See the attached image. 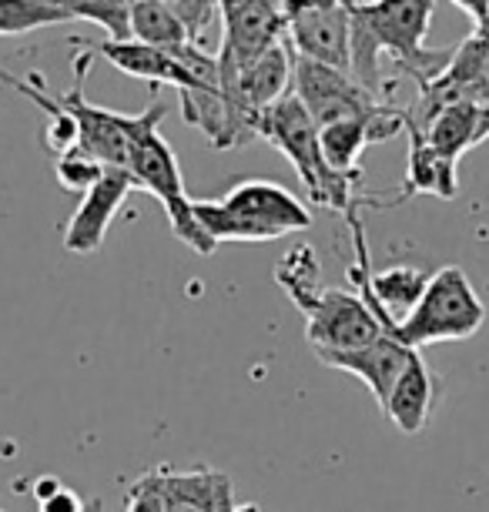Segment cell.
I'll list each match as a JSON object with an SVG mask.
<instances>
[{
	"instance_id": "3957f363",
	"label": "cell",
	"mask_w": 489,
	"mask_h": 512,
	"mask_svg": "<svg viewBox=\"0 0 489 512\" xmlns=\"http://www.w3.org/2000/svg\"><path fill=\"white\" fill-rule=\"evenodd\" d=\"M205 235L222 241H275L312 228V211L289 188L272 181H242L218 201H191Z\"/></svg>"
},
{
	"instance_id": "5bb4252c",
	"label": "cell",
	"mask_w": 489,
	"mask_h": 512,
	"mask_svg": "<svg viewBox=\"0 0 489 512\" xmlns=\"http://www.w3.org/2000/svg\"><path fill=\"white\" fill-rule=\"evenodd\" d=\"M433 409H436V379H433V372L426 369L423 355L412 352L406 369L399 372L396 385H392L382 412H386V419L396 425L399 432L419 436L429 425Z\"/></svg>"
},
{
	"instance_id": "ba28073f",
	"label": "cell",
	"mask_w": 489,
	"mask_h": 512,
	"mask_svg": "<svg viewBox=\"0 0 489 512\" xmlns=\"http://www.w3.org/2000/svg\"><path fill=\"white\" fill-rule=\"evenodd\" d=\"M292 94L309 111L319 131L366 118L369 111L379 108V101L369 91H362L345 71H332V67L302 61V57L292 61Z\"/></svg>"
},
{
	"instance_id": "52a82bcc",
	"label": "cell",
	"mask_w": 489,
	"mask_h": 512,
	"mask_svg": "<svg viewBox=\"0 0 489 512\" xmlns=\"http://www.w3.org/2000/svg\"><path fill=\"white\" fill-rule=\"evenodd\" d=\"M285 44L302 61L349 74L352 21L345 0H285Z\"/></svg>"
},
{
	"instance_id": "ffe728a7",
	"label": "cell",
	"mask_w": 489,
	"mask_h": 512,
	"mask_svg": "<svg viewBox=\"0 0 489 512\" xmlns=\"http://www.w3.org/2000/svg\"><path fill=\"white\" fill-rule=\"evenodd\" d=\"M74 21L61 0H0V37L31 34L37 27Z\"/></svg>"
},
{
	"instance_id": "5b68a950",
	"label": "cell",
	"mask_w": 489,
	"mask_h": 512,
	"mask_svg": "<svg viewBox=\"0 0 489 512\" xmlns=\"http://www.w3.org/2000/svg\"><path fill=\"white\" fill-rule=\"evenodd\" d=\"M486 322V305L459 265H443L429 275L416 308L396 332H389L406 349H423L436 342H463L473 338Z\"/></svg>"
},
{
	"instance_id": "8fae6325",
	"label": "cell",
	"mask_w": 489,
	"mask_h": 512,
	"mask_svg": "<svg viewBox=\"0 0 489 512\" xmlns=\"http://www.w3.org/2000/svg\"><path fill=\"white\" fill-rule=\"evenodd\" d=\"M134 191V181L128 171L121 168H104V175L81 195V205L74 208V215L64 225V251L71 255H94L104 245L111 221L118 218V211Z\"/></svg>"
},
{
	"instance_id": "277c9868",
	"label": "cell",
	"mask_w": 489,
	"mask_h": 512,
	"mask_svg": "<svg viewBox=\"0 0 489 512\" xmlns=\"http://www.w3.org/2000/svg\"><path fill=\"white\" fill-rule=\"evenodd\" d=\"M165 114H168L165 104H151L145 111V124L134 134L128 168L124 171L131 175L134 188H145L161 201V208H165V215L171 221V231H175L191 251L212 255L218 245L205 235V228L198 225L195 208H191V198L185 191V178H181V168L175 158V148L161 138V121H165Z\"/></svg>"
},
{
	"instance_id": "30bf717a",
	"label": "cell",
	"mask_w": 489,
	"mask_h": 512,
	"mask_svg": "<svg viewBox=\"0 0 489 512\" xmlns=\"http://www.w3.org/2000/svg\"><path fill=\"white\" fill-rule=\"evenodd\" d=\"M285 41V0H225L218 57L235 67L252 64L268 47Z\"/></svg>"
},
{
	"instance_id": "8992f818",
	"label": "cell",
	"mask_w": 489,
	"mask_h": 512,
	"mask_svg": "<svg viewBox=\"0 0 489 512\" xmlns=\"http://www.w3.org/2000/svg\"><path fill=\"white\" fill-rule=\"evenodd\" d=\"M81 44L84 51H78L74 57V88L64 91L57 104L71 114L74 124H78V148L84 154H91L94 161H101L104 168H128V154H131V141L138 128L145 124V111L141 114H118V111H108V108H98L84 98V81H88V67L94 61L91 47L84 41H74Z\"/></svg>"
},
{
	"instance_id": "2e32d148",
	"label": "cell",
	"mask_w": 489,
	"mask_h": 512,
	"mask_svg": "<svg viewBox=\"0 0 489 512\" xmlns=\"http://www.w3.org/2000/svg\"><path fill=\"white\" fill-rule=\"evenodd\" d=\"M416 195H433V198L453 201L459 195V175H456L453 158H443L439 151H433L419 134H409L406 181H402L399 195L389 198L386 205H402V201H409Z\"/></svg>"
},
{
	"instance_id": "6da1fadb",
	"label": "cell",
	"mask_w": 489,
	"mask_h": 512,
	"mask_svg": "<svg viewBox=\"0 0 489 512\" xmlns=\"http://www.w3.org/2000/svg\"><path fill=\"white\" fill-rule=\"evenodd\" d=\"M352 21L349 77L379 104H392L396 84L386 81L382 64H392L396 74L426 81L443 71L446 54L426 51V34L436 14V0H345Z\"/></svg>"
},
{
	"instance_id": "7c38bea8",
	"label": "cell",
	"mask_w": 489,
	"mask_h": 512,
	"mask_svg": "<svg viewBox=\"0 0 489 512\" xmlns=\"http://www.w3.org/2000/svg\"><path fill=\"white\" fill-rule=\"evenodd\" d=\"M88 47H91V54H101L104 61L118 67L121 74L141 77V81H148L151 88L171 84L175 91H185L191 84V74H188L185 61L178 57V47L175 51H158V47H148L138 41H124V44L101 41V44H88Z\"/></svg>"
},
{
	"instance_id": "9a60e30c",
	"label": "cell",
	"mask_w": 489,
	"mask_h": 512,
	"mask_svg": "<svg viewBox=\"0 0 489 512\" xmlns=\"http://www.w3.org/2000/svg\"><path fill=\"white\" fill-rule=\"evenodd\" d=\"M161 492H165L168 512H235L232 509V482L215 469H158Z\"/></svg>"
},
{
	"instance_id": "484cf974",
	"label": "cell",
	"mask_w": 489,
	"mask_h": 512,
	"mask_svg": "<svg viewBox=\"0 0 489 512\" xmlns=\"http://www.w3.org/2000/svg\"><path fill=\"white\" fill-rule=\"evenodd\" d=\"M466 17H473V37L489 41V0H456Z\"/></svg>"
},
{
	"instance_id": "44dd1931",
	"label": "cell",
	"mask_w": 489,
	"mask_h": 512,
	"mask_svg": "<svg viewBox=\"0 0 489 512\" xmlns=\"http://www.w3.org/2000/svg\"><path fill=\"white\" fill-rule=\"evenodd\" d=\"M181 27H185L188 47L201 54H218L222 47V4L215 0H171Z\"/></svg>"
},
{
	"instance_id": "603a6c76",
	"label": "cell",
	"mask_w": 489,
	"mask_h": 512,
	"mask_svg": "<svg viewBox=\"0 0 489 512\" xmlns=\"http://www.w3.org/2000/svg\"><path fill=\"white\" fill-rule=\"evenodd\" d=\"M54 175L61 181L64 191H88L94 181L104 175V164L94 161L91 154H84L81 148L61 154V158H54Z\"/></svg>"
},
{
	"instance_id": "d6986e66",
	"label": "cell",
	"mask_w": 489,
	"mask_h": 512,
	"mask_svg": "<svg viewBox=\"0 0 489 512\" xmlns=\"http://www.w3.org/2000/svg\"><path fill=\"white\" fill-rule=\"evenodd\" d=\"M131 41L158 47V51H175L188 44L171 0H131Z\"/></svg>"
},
{
	"instance_id": "9c48e42d",
	"label": "cell",
	"mask_w": 489,
	"mask_h": 512,
	"mask_svg": "<svg viewBox=\"0 0 489 512\" xmlns=\"http://www.w3.org/2000/svg\"><path fill=\"white\" fill-rule=\"evenodd\" d=\"M379 335L386 332L376 322V315L356 292H345V288H325L312 312H305V342L312 345L315 355L359 352Z\"/></svg>"
},
{
	"instance_id": "7402d4cb",
	"label": "cell",
	"mask_w": 489,
	"mask_h": 512,
	"mask_svg": "<svg viewBox=\"0 0 489 512\" xmlns=\"http://www.w3.org/2000/svg\"><path fill=\"white\" fill-rule=\"evenodd\" d=\"M74 21H91L104 27L108 41L124 44L131 41V4L128 0H71L67 4Z\"/></svg>"
},
{
	"instance_id": "7a4b0ae2",
	"label": "cell",
	"mask_w": 489,
	"mask_h": 512,
	"mask_svg": "<svg viewBox=\"0 0 489 512\" xmlns=\"http://www.w3.org/2000/svg\"><path fill=\"white\" fill-rule=\"evenodd\" d=\"M258 138H265L272 148H278L289 158L295 175L309 191L312 205H322L345 218V225L352 228V235L362 231L356 208L362 205V171L356 175H335L325 164L319 148V128L312 124L309 111L302 108L295 94H285L282 101H275L272 108L262 111L258 118Z\"/></svg>"
},
{
	"instance_id": "4fadbf2b",
	"label": "cell",
	"mask_w": 489,
	"mask_h": 512,
	"mask_svg": "<svg viewBox=\"0 0 489 512\" xmlns=\"http://www.w3.org/2000/svg\"><path fill=\"white\" fill-rule=\"evenodd\" d=\"M412 349H406V345H399L392 335H379L376 342L366 345V349L359 352H342V355H319V359L325 365H332V369L339 372H349L356 375V379H362L369 385V392L376 395L379 409L386 405L392 385H396L399 372L406 369Z\"/></svg>"
},
{
	"instance_id": "e0dca14e",
	"label": "cell",
	"mask_w": 489,
	"mask_h": 512,
	"mask_svg": "<svg viewBox=\"0 0 489 512\" xmlns=\"http://www.w3.org/2000/svg\"><path fill=\"white\" fill-rule=\"evenodd\" d=\"M419 138H423L429 148L439 151L443 158H453L459 161L469 148H476V144H483V128H479V111L473 104H449L436 114L433 121L426 124L423 131H419Z\"/></svg>"
},
{
	"instance_id": "cb8c5ba5",
	"label": "cell",
	"mask_w": 489,
	"mask_h": 512,
	"mask_svg": "<svg viewBox=\"0 0 489 512\" xmlns=\"http://www.w3.org/2000/svg\"><path fill=\"white\" fill-rule=\"evenodd\" d=\"M128 512H168L161 492V472H145L128 492Z\"/></svg>"
},
{
	"instance_id": "ac0fdd59",
	"label": "cell",
	"mask_w": 489,
	"mask_h": 512,
	"mask_svg": "<svg viewBox=\"0 0 489 512\" xmlns=\"http://www.w3.org/2000/svg\"><path fill=\"white\" fill-rule=\"evenodd\" d=\"M275 282L285 288V295L292 298V305L299 308L302 315L312 312V305L319 302L322 292H325L322 265H319V255H315V248L295 245V248L285 251V258L275 268Z\"/></svg>"
},
{
	"instance_id": "d4e9b609",
	"label": "cell",
	"mask_w": 489,
	"mask_h": 512,
	"mask_svg": "<svg viewBox=\"0 0 489 512\" xmlns=\"http://www.w3.org/2000/svg\"><path fill=\"white\" fill-rule=\"evenodd\" d=\"M37 512H88L78 492H71L67 486H61L57 492H51L47 499L37 502Z\"/></svg>"
}]
</instances>
